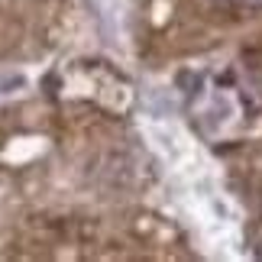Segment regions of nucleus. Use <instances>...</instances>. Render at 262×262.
<instances>
[{
    "label": "nucleus",
    "instance_id": "obj_1",
    "mask_svg": "<svg viewBox=\"0 0 262 262\" xmlns=\"http://www.w3.org/2000/svg\"><path fill=\"white\" fill-rule=\"evenodd\" d=\"M233 4H243V7H259L262 0H233Z\"/></svg>",
    "mask_w": 262,
    "mask_h": 262
}]
</instances>
